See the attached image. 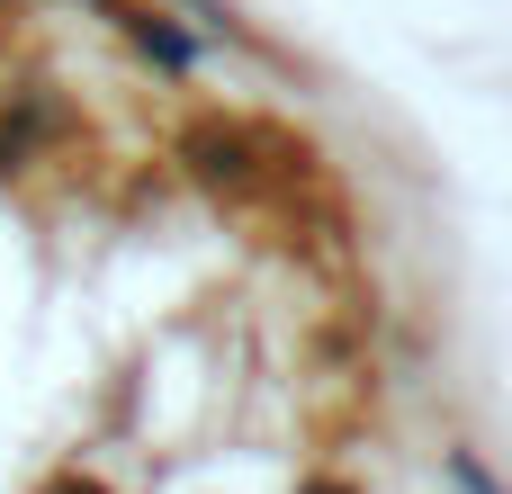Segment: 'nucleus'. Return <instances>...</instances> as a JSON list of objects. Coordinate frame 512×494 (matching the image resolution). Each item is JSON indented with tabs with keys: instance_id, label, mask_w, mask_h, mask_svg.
Instances as JSON below:
<instances>
[{
	"instance_id": "nucleus-1",
	"label": "nucleus",
	"mask_w": 512,
	"mask_h": 494,
	"mask_svg": "<svg viewBox=\"0 0 512 494\" xmlns=\"http://www.w3.org/2000/svg\"><path fill=\"white\" fill-rule=\"evenodd\" d=\"M54 494H99V486H81V477H63V486H54Z\"/></svg>"
},
{
	"instance_id": "nucleus-2",
	"label": "nucleus",
	"mask_w": 512,
	"mask_h": 494,
	"mask_svg": "<svg viewBox=\"0 0 512 494\" xmlns=\"http://www.w3.org/2000/svg\"><path fill=\"white\" fill-rule=\"evenodd\" d=\"M315 494H342V486H315Z\"/></svg>"
}]
</instances>
